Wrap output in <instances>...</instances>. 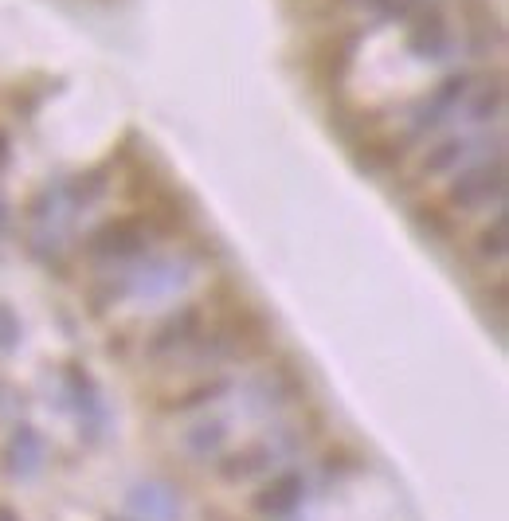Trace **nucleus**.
Here are the masks:
<instances>
[{
  "instance_id": "obj_1",
  "label": "nucleus",
  "mask_w": 509,
  "mask_h": 521,
  "mask_svg": "<svg viewBox=\"0 0 509 521\" xmlns=\"http://www.w3.org/2000/svg\"><path fill=\"white\" fill-rule=\"evenodd\" d=\"M447 200L463 212H482V208H502L506 204V161L494 157V161H478L463 169L451 189H447Z\"/></svg>"
},
{
  "instance_id": "obj_2",
  "label": "nucleus",
  "mask_w": 509,
  "mask_h": 521,
  "mask_svg": "<svg viewBox=\"0 0 509 521\" xmlns=\"http://www.w3.org/2000/svg\"><path fill=\"white\" fill-rule=\"evenodd\" d=\"M478 91V83L470 79V75H451L447 83H439L431 98L419 106V114L412 118V134L423 138V134H431V130H439L443 122H451L459 110L466 106V98Z\"/></svg>"
},
{
  "instance_id": "obj_3",
  "label": "nucleus",
  "mask_w": 509,
  "mask_h": 521,
  "mask_svg": "<svg viewBox=\"0 0 509 521\" xmlns=\"http://www.w3.org/2000/svg\"><path fill=\"white\" fill-rule=\"evenodd\" d=\"M145 251V228L138 220H118V224H106L102 232H94L87 239V255L102 267H118V263H130Z\"/></svg>"
},
{
  "instance_id": "obj_4",
  "label": "nucleus",
  "mask_w": 509,
  "mask_h": 521,
  "mask_svg": "<svg viewBox=\"0 0 509 521\" xmlns=\"http://www.w3.org/2000/svg\"><path fill=\"white\" fill-rule=\"evenodd\" d=\"M302 498H306V474L302 471H282L275 474L263 490H255L251 494V510L259 514V518H290L298 506H302Z\"/></svg>"
},
{
  "instance_id": "obj_5",
  "label": "nucleus",
  "mask_w": 509,
  "mask_h": 521,
  "mask_svg": "<svg viewBox=\"0 0 509 521\" xmlns=\"http://www.w3.org/2000/svg\"><path fill=\"white\" fill-rule=\"evenodd\" d=\"M490 145L486 138H474V134H459V138H447L443 145H435L427 157H423V177H447V173H463L478 161H490L486 149Z\"/></svg>"
},
{
  "instance_id": "obj_6",
  "label": "nucleus",
  "mask_w": 509,
  "mask_h": 521,
  "mask_svg": "<svg viewBox=\"0 0 509 521\" xmlns=\"http://www.w3.org/2000/svg\"><path fill=\"white\" fill-rule=\"evenodd\" d=\"M275 463H278V447H271V443H251V447H243V451H232L228 459H220V463H216V474H220L224 482H251V478L271 471Z\"/></svg>"
},
{
  "instance_id": "obj_7",
  "label": "nucleus",
  "mask_w": 509,
  "mask_h": 521,
  "mask_svg": "<svg viewBox=\"0 0 509 521\" xmlns=\"http://www.w3.org/2000/svg\"><path fill=\"white\" fill-rule=\"evenodd\" d=\"M196 333H200V314H196V310H181L177 318H169L161 330L149 337V349H145V353H149L153 361L177 357V349H181V345H188Z\"/></svg>"
},
{
  "instance_id": "obj_8",
  "label": "nucleus",
  "mask_w": 509,
  "mask_h": 521,
  "mask_svg": "<svg viewBox=\"0 0 509 521\" xmlns=\"http://www.w3.org/2000/svg\"><path fill=\"white\" fill-rule=\"evenodd\" d=\"M4 455H8V471L20 474V478H28V474H36L44 467V443H40V435L32 427H20Z\"/></svg>"
},
{
  "instance_id": "obj_9",
  "label": "nucleus",
  "mask_w": 509,
  "mask_h": 521,
  "mask_svg": "<svg viewBox=\"0 0 509 521\" xmlns=\"http://www.w3.org/2000/svg\"><path fill=\"white\" fill-rule=\"evenodd\" d=\"M224 443H228V427L220 424V420H200L196 427H188L185 431V447L196 455V459H212V455H220Z\"/></svg>"
},
{
  "instance_id": "obj_10",
  "label": "nucleus",
  "mask_w": 509,
  "mask_h": 521,
  "mask_svg": "<svg viewBox=\"0 0 509 521\" xmlns=\"http://www.w3.org/2000/svg\"><path fill=\"white\" fill-rule=\"evenodd\" d=\"M506 251H509V220H506V208H498L494 224L478 236V255H482L486 263H502Z\"/></svg>"
},
{
  "instance_id": "obj_11",
  "label": "nucleus",
  "mask_w": 509,
  "mask_h": 521,
  "mask_svg": "<svg viewBox=\"0 0 509 521\" xmlns=\"http://www.w3.org/2000/svg\"><path fill=\"white\" fill-rule=\"evenodd\" d=\"M220 392H232V380H212V384H200L188 392V400L177 404V412H188V408H204L212 400H220Z\"/></svg>"
},
{
  "instance_id": "obj_12",
  "label": "nucleus",
  "mask_w": 509,
  "mask_h": 521,
  "mask_svg": "<svg viewBox=\"0 0 509 521\" xmlns=\"http://www.w3.org/2000/svg\"><path fill=\"white\" fill-rule=\"evenodd\" d=\"M20 318L0 302V353H12L16 345H20Z\"/></svg>"
},
{
  "instance_id": "obj_13",
  "label": "nucleus",
  "mask_w": 509,
  "mask_h": 521,
  "mask_svg": "<svg viewBox=\"0 0 509 521\" xmlns=\"http://www.w3.org/2000/svg\"><path fill=\"white\" fill-rule=\"evenodd\" d=\"M4 161H8V138L0 134V169H4Z\"/></svg>"
},
{
  "instance_id": "obj_14",
  "label": "nucleus",
  "mask_w": 509,
  "mask_h": 521,
  "mask_svg": "<svg viewBox=\"0 0 509 521\" xmlns=\"http://www.w3.org/2000/svg\"><path fill=\"white\" fill-rule=\"evenodd\" d=\"M0 521H20V518H16V514H12L8 506H0Z\"/></svg>"
},
{
  "instance_id": "obj_15",
  "label": "nucleus",
  "mask_w": 509,
  "mask_h": 521,
  "mask_svg": "<svg viewBox=\"0 0 509 521\" xmlns=\"http://www.w3.org/2000/svg\"><path fill=\"white\" fill-rule=\"evenodd\" d=\"M118 521H130V518H118Z\"/></svg>"
}]
</instances>
